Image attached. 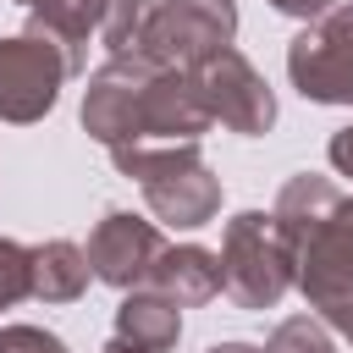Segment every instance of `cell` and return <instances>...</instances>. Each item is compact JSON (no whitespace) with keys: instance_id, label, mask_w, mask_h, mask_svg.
<instances>
[{"instance_id":"5bb4252c","label":"cell","mask_w":353,"mask_h":353,"mask_svg":"<svg viewBox=\"0 0 353 353\" xmlns=\"http://www.w3.org/2000/svg\"><path fill=\"white\" fill-rule=\"evenodd\" d=\"M149 17H154V0H110L105 22H99V44L110 55H143Z\"/></svg>"},{"instance_id":"30bf717a","label":"cell","mask_w":353,"mask_h":353,"mask_svg":"<svg viewBox=\"0 0 353 353\" xmlns=\"http://www.w3.org/2000/svg\"><path fill=\"white\" fill-rule=\"evenodd\" d=\"M149 287L165 292L176 309H193V303H210L221 292V254L204 248V243H165L154 270H149Z\"/></svg>"},{"instance_id":"5b68a950","label":"cell","mask_w":353,"mask_h":353,"mask_svg":"<svg viewBox=\"0 0 353 353\" xmlns=\"http://www.w3.org/2000/svg\"><path fill=\"white\" fill-rule=\"evenodd\" d=\"M287 77L309 105H353V0H336L292 33Z\"/></svg>"},{"instance_id":"2e32d148","label":"cell","mask_w":353,"mask_h":353,"mask_svg":"<svg viewBox=\"0 0 353 353\" xmlns=\"http://www.w3.org/2000/svg\"><path fill=\"white\" fill-rule=\"evenodd\" d=\"M0 353H72V347L55 331H44V325L11 320V325H0Z\"/></svg>"},{"instance_id":"d6986e66","label":"cell","mask_w":353,"mask_h":353,"mask_svg":"<svg viewBox=\"0 0 353 353\" xmlns=\"http://www.w3.org/2000/svg\"><path fill=\"white\" fill-rule=\"evenodd\" d=\"M204 353H265V347H254V342H210Z\"/></svg>"},{"instance_id":"8fae6325","label":"cell","mask_w":353,"mask_h":353,"mask_svg":"<svg viewBox=\"0 0 353 353\" xmlns=\"http://www.w3.org/2000/svg\"><path fill=\"white\" fill-rule=\"evenodd\" d=\"M116 336L143 347V353H171L182 336V309L154 287H132L116 303Z\"/></svg>"},{"instance_id":"ffe728a7","label":"cell","mask_w":353,"mask_h":353,"mask_svg":"<svg viewBox=\"0 0 353 353\" xmlns=\"http://www.w3.org/2000/svg\"><path fill=\"white\" fill-rule=\"evenodd\" d=\"M99 353H143V347H132V342H121V336H110V342H105Z\"/></svg>"},{"instance_id":"ba28073f","label":"cell","mask_w":353,"mask_h":353,"mask_svg":"<svg viewBox=\"0 0 353 353\" xmlns=\"http://www.w3.org/2000/svg\"><path fill=\"white\" fill-rule=\"evenodd\" d=\"M193 88L210 110V121H221L226 132H243V138H265L276 127V94L270 83L254 72V61L243 50H215L210 61H199L193 72Z\"/></svg>"},{"instance_id":"6da1fadb","label":"cell","mask_w":353,"mask_h":353,"mask_svg":"<svg viewBox=\"0 0 353 353\" xmlns=\"http://www.w3.org/2000/svg\"><path fill=\"white\" fill-rule=\"evenodd\" d=\"M270 221L292 248V287L314 320L353 342V193L320 171H298L281 182Z\"/></svg>"},{"instance_id":"4fadbf2b","label":"cell","mask_w":353,"mask_h":353,"mask_svg":"<svg viewBox=\"0 0 353 353\" xmlns=\"http://www.w3.org/2000/svg\"><path fill=\"white\" fill-rule=\"evenodd\" d=\"M11 6H22L28 11V28H39V33H50L55 44H66L77 61H88V33H99V22H105V6L110 0H11Z\"/></svg>"},{"instance_id":"9c48e42d","label":"cell","mask_w":353,"mask_h":353,"mask_svg":"<svg viewBox=\"0 0 353 353\" xmlns=\"http://www.w3.org/2000/svg\"><path fill=\"white\" fill-rule=\"evenodd\" d=\"M160 248H165V237H160L154 221H143L132 210H105L94 221L83 254H88L94 281H105L116 292H132V287H149V270H154Z\"/></svg>"},{"instance_id":"9a60e30c","label":"cell","mask_w":353,"mask_h":353,"mask_svg":"<svg viewBox=\"0 0 353 353\" xmlns=\"http://www.w3.org/2000/svg\"><path fill=\"white\" fill-rule=\"evenodd\" d=\"M265 353H336V342H331V331H325L314 314H287V320L270 331Z\"/></svg>"},{"instance_id":"7a4b0ae2","label":"cell","mask_w":353,"mask_h":353,"mask_svg":"<svg viewBox=\"0 0 353 353\" xmlns=\"http://www.w3.org/2000/svg\"><path fill=\"white\" fill-rule=\"evenodd\" d=\"M116 171L143 188V204L154 210V226H210L221 215V176L210 171L199 143H132L110 149Z\"/></svg>"},{"instance_id":"ac0fdd59","label":"cell","mask_w":353,"mask_h":353,"mask_svg":"<svg viewBox=\"0 0 353 353\" xmlns=\"http://www.w3.org/2000/svg\"><path fill=\"white\" fill-rule=\"evenodd\" d=\"M270 11H281V17H298V22H314V17H325L336 0H265Z\"/></svg>"},{"instance_id":"8992f818","label":"cell","mask_w":353,"mask_h":353,"mask_svg":"<svg viewBox=\"0 0 353 353\" xmlns=\"http://www.w3.org/2000/svg\"><path fill=\"white\" fill-rule=\"evenodd\" d=\"M237 33V6L232 0H154L149 33H143V61L193 72L215 50H226Z\"/></svg>"},{"instance_id":"3957f363","label":"cell","mask_w":353,"mask_h":353,"mask_svg":"<svg viewBox=\"0 0 353 353\" xmlns=\"http://www.w3.org/2000/svg\"><path fill=\"white\" fill-rule=\"evenodd\" d=\"M221 292L259 314L292 292V248L265 210H237L221 232Z\"/></svg>"},{"instance_id":"52a82bcc","label":"cell","mask_w":353,"mask_h":353,"mask_svg":"<svg viewBox=\"0 0 353 353\" xmlns=\"http://www.w3.org/2000/svg\"><path fill=\"white\" fill-rule=\"evenodd\" d=\"M210 127L215 121H210V110L193 88V77L176 72V66L149 61L138 88H132V116H127V143L121 149H132V143H199Z\"/></svg>"},{"instance_id":"7c38bea8","label":"cell","mask_w":353,"mask_h":353,"mask_svg":"<svg viewBox=\"0 0 353 353\" xmlns=\"http://www.w3.org/2000/svg\"><path fill=\"white\" fill-rule=\"evenodd\" d=\"M88 281H94V270H88V254L77 243L50 237L33 248V298L39 303H72L88 292Z\"/></svg>"},{"instance_id":"277c9868","label":"cell","mask_w":353,"mask_h":353,"mask_svg":"<svg viewBox=\"0 0 353 353\" xmlns=\"http://www.w3.org/2000/svg\"><path fill=\"white\" fill-rule=\"evenodd\" d=\"M77 72H83V61L39 28L0 39V121H11V127L44 121L66 88V77H77Z\"/></svg>"},{"instance_id":"e0dca14e","label":"cell","mask_w":353,"mask_h":353,"mask_svg":"<svg viewBox=\"0 0 353 353\" xmlns=\"http://www.w3.org/2000/svg\"><path fill=\"white\" fill-rule=\"evenodd\" d=\"M325 160H331V171H336V176H353V121L331 132V143H325Z\"/></svg>"}]
</instances>
